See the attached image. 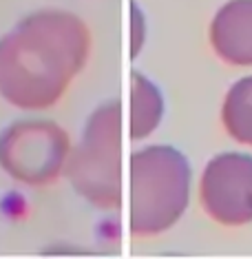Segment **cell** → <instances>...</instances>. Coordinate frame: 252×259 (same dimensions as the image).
<instances>
[{"label":"cell","mask_w":252,"mask_h":259,"mask_svg":"<svg viewBox=\"0 0 252 259\" xmlns=\"http://www.w3.org/2000/svg\"><path fill=\"white\" fill-rule=\"evenodd\" d=\"M73 142L49 117H22L0 131V168L22 186L42 188L64 178Z\"/></svg>","instance_id":"4"},{"label":"cell","mask_w":252,"mask_h":259,"mask_svg":"<svg viewBox=\"0 0 252 259\" xmlns=\"http://www.w3.org/2000/svg\"><path fill=\"white\" fill-rule=\"evenodd\" d=\"M131 117H128V138L133 142L150 138L160 128L166 100L162 89L142 71H131Z\"/></svg>","instance_id":"7"},{"label":"cell","mask_w":252,"mask_h":259,"mask_svg":"<svg viewBox=\"0 0 252 259\" xmlns=\"http://www.w3.org/2000/svg\"><path fill=\"white\" fill-rule=\"evenodd\" d=\"M122 133L120 98L102 100L86 115L64 168L71 188L97 210L122 206Z\"/></svg>","instance_id":"3"},{"label":"cell","mask_w":252,"mask_h":259,"mask_svg":"<svg viewBox=\"0 0 252 259\" xmlns=\"http://www.w3.org/2000/svg\"><path fill=\"white\" fill-rule=\"evenodd\" d=\"M221 126L237 144L252 149V73L228 87L221 100Z\"/></svg>","instance_id":"8"},{"label":"cell","mask_w":252,"mask_h":259,"mask_svg":"<svg viewBox=\"0 0 252 259\" xmlns=\"http://www.w3.org/2000/svg\"><path fill=\"white\" fill-rule=\"evenodd\" d=\"M190 202V162L171 144H150L128 162V231L135 239L168 233Z\"/></svg>","instance_id":"2"},{"label":"cell","mask_w":252,"mask_h":259,"mask_svg":"<svg viewBox=\"0 0 252 259\" xmlns=\"http://www.w3.org/2000/svg\"><path fill=\"white\" fill-rule=\"evenodd\" d=\"M93 54L91 27L69 9H36L0 36V98L38 113L58 107Z\"/></svg>","instance_id":"1"},{"label":"cell","mask_w":252,"mask_h":259,"mask_svg":"<svg viewBox=\"0 0 252 259\" xmlns=\"http://www.w3.org/2000/svg\"><path fill=\"white\" fill-rule=\"evenodd\" d=\"M197 197L204 215L224 228L252 224V153L221 151L199 175Z\"/></svg>","instance_id":"5"},{"label":"cell","mask_w":252,"mask_h":259,"mask_svg":"<svg viewBox=\"0 0 252 259\" xmlns=\"http://www.w3.org/2000/svg\"><path fill=\"white\" fill-rule=\"evenodd\" d=\"M208 45L228 67L252 69V0H228L215 11Z\"/></svg>","instance_id":"6"},{"label":"cell","mask_w":252,"mask_h":259,"mask_svg":"<svg viewBox=\"0 0 252 259\" xmlns=\"http://www.w3.org/2000/svg\"><path fill=\"white\" fill-rule=\"evenodd\" d=\"M146 36H148V27H146V14L144 9L133 0L131 3V58H137L142 54Z\"/></svg>","instance_id":"9"}]
</instances>
